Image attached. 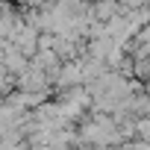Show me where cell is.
<instances>
[{"instance_id":"1","label":"cell","mask_w":150,"mask_h":150,"mask_svg":"<svg viewBox=\"0 0 150 150\" xmlns=\"http://www.w3.org/2000/svg\"><path fill=\"white\" fill-rule=\"evenodd\" d=\"M121 3H124V6H129V9H135V6H141V3H144V0H121Z\"/></svg>"}]
</instances>
